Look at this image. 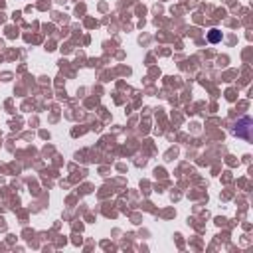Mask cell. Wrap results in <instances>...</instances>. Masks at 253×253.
<instances>
[{
    "mask_svg": "<svg viewBox=\"0 0 253 253\" xmlns=\"http://www.w3.org/2000/svg\"><path fill=\"white\" fill-rule=\"evenodd\" d=\"M251 130H253V121L251 117H243L241 121H237V125L233 126V134L245 140H251Z\"/></svg>",
    "mask_w": 253,
    "mask_h": 253,
    "instance_id": "6da1fadb",
    "label": "cell"
},
{
    "mask_svg": "<svg viewBox=\"0 0 253 253\" xmlns=\"http://www.w3.org/2000/svg\"><path fill=\"white\" fill-rule=\"evenodd\" d=\"M208 40H210L211 43L219 42V40H221V32H219V30H215V28H213V30H210V34H208Z\"/></svg>",
    "mask_w": 253,
    "mask_h": 253,
    "instance_id": "7a4b0ae2",
    "label": "cell"
}]
</instances>
